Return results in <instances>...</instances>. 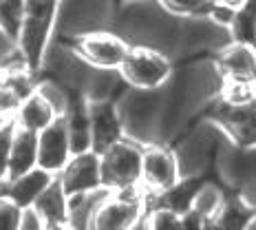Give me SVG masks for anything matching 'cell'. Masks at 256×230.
Listing matches in <instances>:
<instances>
[{
	"label": "cell",
	"instance_id": "obj_24",
	"mask_svg": "<svg viewBox=\"0 0 256 230\" xmlns=\"http://www.w3.org/2000/svg\"><path fill=\"white\" fill-rule=\"evenodd\" d=\"M14 133H16V122L14 120L0 124V181L9 179V157H12Z\"/></svg>",
	"mask_w": 256,
	"mask_h": 230
},
{
	"label": "cell",
	"instance_id": "obj_4",
	"mask_svg": "<svg viewBox=\"0 0 256 230\" xmlns=\"http://www.w3.org/2000/svg\"><path fill=\"white\" fill-rule=\"evenodd\" d=\"M102 155V177L108 190L142 188V162L144 142L124 135L120 142L108 146Z\"/></svg>",
	"mask_w": 256,
	"mask_h": 230
},
{
	"label": "cell",
	"instance_id": "obj_5",
	"mask_svg": "<svg viewBox=\"0 0 256 230\" xmlns=\"http://www.w3.org/2000/svg\"><path fill=\"white\" fill-rule=\"evenodd\" d=\"M184 177L181 164L174 146L164 140L144 144V162H142V188L148 199L164 195Z\"/></svg>",
	"mask_w": 256,
	"mask_h": 230
},
{
	"label": "cell",
	"instance_id": "obj_26",
	"mask_svg": "<svg viewBox=\"0 0 256 230\" xmlns=\"http://www.w3.org/2000/svg\"><path fill=\"white\" fill-rule=\"evenodd\" d=\"M18 230H46V223L42 215L36 210V206H26L20 212V228Z\"/></svg>",
	"mask_w": 256,
	"mask_h": 230
},
{
	"label": "cell",
	"instance_id": "obj_27",
	"mask_svg": "<svg viewBox=\"0 0 256 230\" xmlns=\"http://www.w3.org/2000/svg\"><path fill=\"white\" fill-rule=\"evenodd\" d=\"M181 219H184V230H206L208 228V219L201 217L194 208L186 210L184 215H181Z\"/></svg>",
	"mask_w": 256,
	"mask_h": 230
},
{
	"label": "cell",
	"instance_id": "obj_19",
	"mask_svg": "<svg viewBox=\"0 0 256 230\" xmlns=\"http://www.w3.org/2000/svg\"><path fill=\"white\" fill-rule=\"evenodd\" d=\"M26 69H29V64H26V58L20 49L18 38H14L4 29H0V73L7 76V73L26 71Z\"/></svg>",
	"mask_w": 256,
	"mask_h": 230
},
{
	"label": "cell",
	"instance_id": "obj_11",
	"mask_svg": "<svg viewBox=\"0 0 256 230\" xmlns=\"http://www.w3.org/2000/svg\"><path fill=\"white\" fill-rule=\"evenodd\" d=\"M212 62L223 80H256V45L252 42L230 40L214 53Z\"/></svg>",
	"mask_w": 256,
	"mask_h": 230
},
{
	"label": "cell",
	"instance_id": "obj_18",
	"mask_svg": "<svg viewBox=\"0 0 256 230\" xmlns=\"http://www.w3.org/2000/svg\"><path fill=\"white\" fill-rule=\"evenodd\" d=\"M226 199H228V190L223 188L221 184L204 179L201 186L196 188L194 197H192V208H194L201 217L208 219V228H210V221L218 215V210L226 204Z\"/></svg>",
	"mask_w": 256,
	"mask_h": 230
},
{
	"label": "cell",
	"instance_id": "obj_31",
	"mask_svg": "<svg viewBox=\"0 0 256 230\" xmlns=\"http://www.w3.org/2000/svg\"><path fill=\"white\" fill-rule=\"evenodd\" d=\"M62 3H64V0H62Z\"/></svg>",
	"mask_w": 256,
	"mask_h": 230
},
{
	"label": "cell",
	"instance_id": "obj_6",
	"mask_svg": "<svg viewBox=\"0 0 256 230\" xmlns=\"http://www.w3.org/2000/svg\"><path fill=\"white\" fill-rule=\"evenodd\" d=\"M148 210V197L144 188L110 190L93 219V230H135Z\"/></svg>",
	"mask_w": 256,
	"mask_h": 230
},
{
	"label": "cell",
	"instance_id": "obj_2",
	"mask_svg": "<svg viewBox=\"0 0 256 230\" xmlns=\"http://www.w3.org/2000/svg\"><path fill=\"white\" fill-rule=\"evenodd\" d=\"M174 73L172 56L152 45H130L126 60L120 67V76L126 87L142 91L164 89Z\"/></svg>",
	"mask_w": 256,
	"mask_h": 230
},
{
	"label": "cell",
	"instance_id": "obj_3",
	"mask_svg": "<svg viewBox=\"0 0 256 230\" xmlns=\"http://www.w3.org/2000/svg\"><path fill=\"white\" fill-rule=\"evenodd\" d=\"M68 47L88 67L102 69V71H120L130 49V42L120 31L104 27V29H88L76 34Z\"/></svg>",
	"mask_w": 256,
	"mask_h": 230
},
{
	"label": "cell",
	"instance_id": "obj_13",
	"mask_svg": "<svg viewBox=\"0 0 256 230\" xmlns=\"http://www.w3.org/2000/svg\"><path fill=\"white\" fill-rule=\"evenodd\" d=\"M36 210L42 215L46 223V230H66L68 228V195L62 188L60 179L51 181L42 195L36 199Z\"/></svg>",
	"mask_w": 256,
	"mask_h": 230
},
{
	"label": "cell",
	"instance_id": "obj_1",
	"mask_svg": "<svg viewBox=\"0 0 256 230\" xmlns=\"http://www.w3.org/2000/svg\"><path fill=\"white\" fill-rule=\"evenodd\" d=\"M60 14L62 0H26V14L18 42L34 73H40L44 67Z\"/></svg>",
	"mask_w": 256,
	"mask_h": 230
},
{
	"label": "cell",
	"instance_id": "obj_20",
	"mask_svg": "<svg viewBox=\"0 0 256 230\" xmlns=\"http://www.w3.org/2000/svg\"><path fill=\"white\" fill-rule=\"evenodd\" d=\"M142 228L148 230H184V219L181 212H177L174 208H170L166 204L159 201H150L146 210V217L142 221Z\"/></svg>",
	"mask_w": 256,
	"mask_h": 230
},
{
	"label": "cell",
	"instance_id": "obj_17",
	"mask_svg": "<svg viewBox=\"0 0 256 230\" xmlns=\"http://www.w3.org/2000/svg\"><path fill=\"white\" fill-rule=\"evenodd\" d=\"M110 195V190L98 188L88 192H78V195H68V228L86 230L93 228V219L102 201Z\"/></svg>",
	"mask_w": 256,
	"mask_h": 230
},
{
	"label": "cell",
	"instance_id": "obj_16",
	"mask_svg": "<svg viewBox=\"0 0 256 230\" xmlns=\"http://www.w3.org/2000/svg\"><path fill=\"white\" fill-rule=\"evenodd\" d=\"M36 166H38V133L16 126L12 157H9V177L22 175Z\"/></svg>",
	"mask_w": 256,
	"mask_h": 230
},
{
	"label": "cell",
	"instance_id": "obj_7",
	"mask_svg": "<svg viewBox=\"0 0 256 230\" xmlns=\"http://www.w3.org/2000/svg\"><path fill=\"white\" fill-rule=\"evenodd\" d=\"M208 120L214 122L232 144L241 148H256V100L241 106H230L214 98L210 102Z\"/></svg>",
	"mask_w": 256,
	"mask_h": 230
},
{
	"label": "cell",
	"instance_id": "obj_9",
	"mask_svg": "<svg viewBox=\"0 0 256 230\" xmlns=\"http://www.w3.org/2000/svg\"><path fill=\"white\" fill-rule=\"evenodd\" d=\"M90 133H93V151L104 153L108 146L120 142L126 135L124 117L115 98L88 100Z\"/></svg>",
	"mask_w": 256,
	"mask_h": 230
},
{
	"label": "cell",
	"instance_id": "obj_10",
	"mask_svg": "<svg viewBox=\"0 0 256 230\" xmlns=\"http://www.w3.org/2000/svg\"><path fill=\"white\" fill-rule=\"evenodd\" d=\"M71 137H68L66 120L58 117L53 124L38 133V166L58 175L71 159Z\"/></svg>",
	"mask_w": 256,
	"mask_h": 230
},
{
	"label": "cell",
	"instance_id": "obj_29",
	"mask_svg": "<svg viewBox=\"0 0 256 230\" xmlns=\"http://www.w3.org/2000/svg\"><path fill=\"white\" fill-rule=\"evenodd\" d=\"M248 230H256V212L252 215V219H250V223H248Z\"/></svg>",
	"mask_w": 256,
	"mask_h": 230
},
{
	"label": "cell",
	"instance_id": "obj_14",
	"mask_svg": "<svg viewBox=\"0 0 256 230\" xmlns=\"http://www.w3.org/2000/svg\"><path fill=\"white\" fill-rule=\"evenodd\" d=\"M56 109L46 102L44 98L38 93V91H34L31 95H26V98L20 102V106L16 109L14 113V122L16 126H22V128H29V131H44L49 124L58 120Z\"/></svg>",
	"mask_w": 256,
	"mask_h": 230
},
{
	"label": "cell",
	"instance_id": "obj_8",
	"mask_svg": "<svg viewBox=\"0 0 256 230\" xmlns=\"http://www.w3.org/2000/svg\"><path fill=\"white\" fill-rule=\"evenodd\" d=\"M62 188L66 195H78V192H88L104 188L102 177V155L98 151H82L73 153L60 173H58Z\"/></svg>",
	"mask_w": 256,
	"mask_h": 230
},
{
	"label": "cell",
	"instance_id": "obj_23",
	"mask_svg": "<svg viewBox=\"0 0 256 230\" xmlns=\"http://www.w3.org/2000/svg\"><path fill=\"white\" fill-rule=\"evenodd\" d=\"M162 7L179 18H199L210 14V0H159Z\"/></svg>",
	"mask_w": 256,
	"mask_h": 230
},
{
	"label": "cell",
	"instance_id": "obj_21",
	"mask_svg": "<svg viewBox=\"0 0 256 230\" xmlns=\"http://www.w3.org/2000/svg\"><path fill=\"white\" fill-rule=\"evenodd\" d=\"M216 100L230 106H241L256 100V80H223Z\"/></svg>",
	"mask_w": 256,
	"mask_h": 230
},
{
	"label": "cell",
	"instance_id": "obj_12",
	"mask_svg": "<svg viewBox=\"0 0 256 230\" xmlns=\"http://www.w3.org/2000/svg\"><path fill=\"white\" fill-rule=\"evenodd\" d=\"M56 179V175L44 170L42 166H36L31 170H26L22 175H16L4 181V190L2 195H7L14 204H18L20 208L34 206L36 199L42 195V190Z\"/></svg>",
	"mask_w": 256,
	"mask_h": 230
},
{
	"label": "cell",
	"instance_id": "obj_25",
	"mask_svg": "<svg viewBox=\"0 0 256 230\" xmlns=\"http://www.w3.org/2000/svg\"><path fill=\"white\" fill-rule=\"evenodd\" d=\"M22 208L14 204L7 195H0V230H18Z\"/></svg>",
	"mask_w": 256,
	"mask_h": 230
},
{
	"label": "cell",
	"instance_id": "obj_22",
	"mask_svg": "<svg viewBox=\"0 0 256 230\" xmlns=\"http://www.w3.org/2000/svg\"><path fill=\"white\" fill-rule=\"evenodd\" d=\"M26 0H0V29L20 38V29L24 23Z\"/></svg>",
	"mask_w": 256,
	"mask_h": 230
},
{
	"label": "cell",
	"instance_id": "obj_28",
	"mask_svg": "<svg viewBox=\"0 0 256 230\" xmlns=\"http://www.w3.org/2000/svg\"><path fill=\"white\" fill-rule=\"evenodd\" d=\"M212 5H226V7H234V9H238V7H243L248 0H210Z\"/></svg>",
	"mask_w": 256,
	"mask_h": 230
},
{
	"label": "cell",
	"instance_id": "obj_15",
	"mask_svg": "<svg viewBox=\"0 0 256 230\" xmlns=\"http://www.w3.org/2000/svg\"><path fill=\"white\" fill-rule=\"evenodd\" d=\"M256 212V206L248 201L238 190L228 192L226 204L221 206L218 215L210 221L212 230H248V223Z\"/></svg>",
	"mask_w": 256,
	"mask_h": 230
},
{
	"label": "cell",
	"instance_id": "obj_30",
	"mask_svg": "<svg viewBox=\"0 0 256 230\" xmlns=\"http://www.w3.org/2000/svg\"><path fill=\"white\" fill-rule=\"evenodd\" d=\"M254 45H256V38H254Z\"/></svg>",
	"mask_w": 256,
	"mask_h": 230
}]
</instances>
